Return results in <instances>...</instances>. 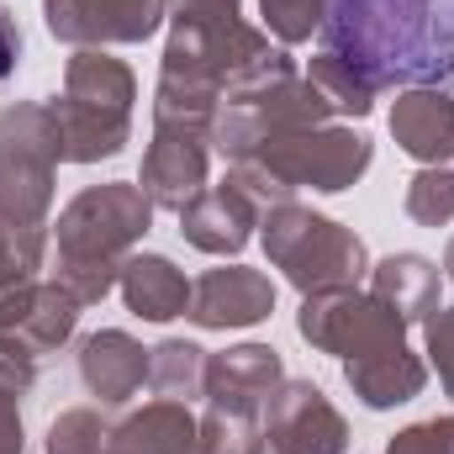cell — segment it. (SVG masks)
Wrapping results in <instances>:
<instances>
[{"label": "cell", "mask_w": 454, "mask_h": 454, "mask_svg": "<svg viewBox=\"0 0 454 454\" xmlns=\"http://www.w3.org/2000/svg\"><path fill=\"white\" fill-rule=\"evenodd\" d=\"M164 27H169V37H164L159 80H185V85H201L217 96L280 48V43H270L264 27H248L243 16H169Z\"/></svg>", "instance_id": "obj_6"}, {"label": "cell", "mask_w": 454, "mask_h": 454, "mask_svg": "<svg viewBox=\"0 0 454 454\" xmlns=\"http://www.w3.org/2000/svg\"><path fill=\"white\" fill-rule=\"evenodd\" d=\"M196 428H201V418L185 402L159 396L116 423L106 454H196Z\"/></svg>", "instance_id": "obj_19"}, {"label": "cell", "mask_w": 454, "mask_h": 454, "mask_svg": "<svg viewBox=\"0 0 454 454\" xmlns=\"http://www.w3.org/2000/svg\"><path fill=\"white\" fill-rule=\"evenodd\" d=\"M227 180L259 207V212H270V207H286V201H296V191L286 185V180H275L259 159H238V164H227Z\"/></svg>", "instance_id": "obj_29"}, {"label": "cell", "mask_w": 454, "mask_h": 454, "mask_svg": "<svg viewBox=\"0 0 454 454\" xmlns=\"http://www.w3.org/2000/svg\"><path fill=\"white\" fill-rule=\"evenodd\" d=\"M74 370H80V386L101 407H127L148 386V348L132 339L127 328H101V333L80 339Z\"/></svg>", "instance_id": "obj_14"}, {"label": "cell", "mask_w": 454, "mask_h": 454, "mask_svg": "<svg viewBox=\"0 0 454 454\" xmlns=\"http://www.w3.org/2000/svg\"><path fill=\"white\" fill-rule=\"evenodd\" d=\"M423 354H428V370L439 375L444 396H454V307H439L423 323Z\"/></svg>", "instance_id": "obj_30"}, {"label": "cell", "mask_w": 454, "mask_h": 454, "mask_svg": "<svg viewBox=\"0 0 454 454\" xmlns=\"http://www.w3.org/2000/svg\"><path fill=\"white\" fill-rule=\"evenodd\" d=\"M248 428L254 423H238V418H223L207 407V418L196 428V454H248Z\"/></svg>", "instance_id": "obj_32"}, {"label": "cell", "mask_w": 454, "mask_h": 454, "mask_svg": "<svg viewBox=\"0 0 454 454\" xmlns=\"http://www.w3.org/2000/svg\"><path fill=\"white\" fill-rule=\"evenodd\" d=\"M169 21V0H43V27L69 48L148 43Z\"/></svg>", "instance_id": "obj_10"}, {"label": "cell", "mask_w": 454, "mask_h": 454, "mask_svg": "<svg viewBox=\"0 0 454 454\" xmlns=\"http://www.w3.org/2000/svg\"><path fill=\"white\" fill-rule=\"evenodd\" d=\"M64 132V164H101L132 143L137 74L106 48H74L64 64V90L48 101Z\"/></svg>", "instance_id": "obj_3"}, {"label": "cell", "mask_w": 454, "mask_h": 454, "mask_svg": "<svg viewBox=\"0 0 454 454\" xmlns=\"http://www.w3.org/2000/svg\"><path fill=\"white\" fill-rule=\"evenodd\" d=\"M80 301L64 291V286H53L48 275H43V286H37V301H32V312H27V323L16 328L21 339L32 343L37 354H53V348H64V343L74 339V328H80Z\"/></svg>", "instance_id": "obj_22"}, {"label": "cell", "mask_w": 454, "mask_h": 454, "mask_svg": "<svg viewBox=\"0 0 454 454\" xmlns=\"http://www.w3.org/2000/svg\"><path fill=\"white\" fill-rule=\"evenodd\" d=\"M343 386H348L370 412H391V407H407L412 396H423V386H428V359L412 354L407 343L380 348V354H359V359H343Z\"/></svg>", "instance_id": "obj_17"}, {"label": "cell", "mask_w": 454, "mask_h": 454, "mask_svg": "<svg viewBox=\"0 0 454 454\" xmlns=\"http://www.w3.org/2000/svg\"><path fill=\"white\" fill-rule=\"evenodd\" d=\"M386 454H454V412L450 418H428V423H412L402 428Z\"/></svg>", "instance_id": "obj_31"}, {"label": "cell", "mask_w": 454, "mask_h": 454, "mask_svg": "<svg viewBox=\"0 0 454 454\" xmlns=\"http://www.w3.org/2000/svg\"><path fill=\"white\" fill-rule=\"evenodd\" d=\"M248 454H286V450H275V444H270L259 428H248Z\"/></svg>", "instance_id": "obj_37"}, {"label": "cell", "mask_w": 454, "mask_h": 454, "mask_svg": "<svg viewBox=\"0 0 454 454\" xmlns=\"http://www.w3.org/2000/svg\"><path fill=\"white\" fill-rule=\"evenodd\" d=\"M407 217L418 227H450L454 223V169L450 164H423L407 180Z\"/></svg>", "instance_id": "obj_26"}, {"label": "cell", "mask_w": 454, "mask_h": 454, "mask_svg": "<svg viewBox=\"0 0 454 454\" xmlns=\"http://www.w3.org/2000/svg\"><path fill=\"white\" fill-rule=\"evenodd\" d=\"M37 364H43V354L21 339V333H0V396H16L21 402L37 386Z\"/></svg>", "instance_id": "obj_28"}, {"label": "cell", "mask_w": 454, "mask_h": 454, "mask_svg": "<svg viewBox=\"0 0 454 454\" xmlns=\"http://www.w3.org/2000/svg\"><path fill=\"white\" fill-rule=\"evenodd\" d=\"M116 291H121L127 312L143 323H175L191 312V280L169 254H143V248L127 254Z\"/></svg>", "instance_id": "obj_18"}, {"label": "cell", "mask_w": 454, "mask_h": 454, "mask_svg": "<svg viewBox=\"0 0 454 454\" xmlns=\"http://www.w3.org/2000/svg\"><path fill=\"white\" fill-rule=\"evenodd\" d=\"M280 380H286V359L275 343H232L223 354H207V391L201 396L212 412L254 423Z\"/></svg>", "instance_id": "obj_12"}, {"label": "cell", "mask_w": 454, "mask_h": 454, "mask_svg": "<svg viewBox=\"0 0 454 454\" xmlns=\"http://www.w3.org/2000/svg\"><path fill=\"white\" fill-rule=\"evenodd\" d=\"M153 227V201L143 196L137 180H101L85 185L53 223V286H64L85 312L101 307L121 280L127 254H137V243Z\"/></svg>", "instance_id": "obj_2"}, {"label": "cell", "mask_w": 454, "mask_h": 454, "mask_svg": "<svg viewBox=\"0 0 454 454\" xmlns=\"http://www.w3.org/2000/svg\"><path fill=\"white\" fill-rule=\"evenodd\" d=\"M43 264H48V248H11L0 259V333H16L27 323L43 286Z\"/></svg>", "instance_id": "obj_24"}, {"label": "cell", "mask_w": 454, "mask_h": 454, "mask_svg": "<svg viewBox=\"0 0 454 454\" xmlns=\"http://www.w3.org/2000/svg\"><path fill=\"white\" fill-rule=\"evenodd\" d=\"M254 428L286 454H343L348 450L343 412L328 402V391L317 380H296V375H286L275 386V396L264 402Z\"/></svg>", "instance_id": "obj_9"}, {"label": "cell", "mask_w": 454, "mask_h": 454, "mask_svg": "<svg viewBox=\"0 0 454 454\" xmlns=\"http://www.w3.org/2000/svg\"><path fill=\"white\" fill-rule=\"evenodd\" d=\"M328 11H333V0H259L264 32H270L280 48L312 43V37L328 27Z\"/></svg>", "instance_id": "obj_27"}, {"label": "cell", "mask_w": 454, "mask_h": 454, "mask_svg": "<svg viewBox=\"0 0 454 454\" xmlns=\"http://www.w3.org/2000/svg\"><path fill=\"white\" fill-rule=\"evenodd\" d=\"M254 227H259V207L232 185H207L196 201H185V212H180V238L191 243V248H201V254H212V259H232V254H243L248 248V238H254Z\"/></svg>", "instance_id": "obj_15"}, {"label": "cell", "mask_w": 454, "mask_h": 454, "mask_svg": "<svg viewBox=\"0 0 454 454\" xmlns=\"http://www.w3.org/2000/svg\"><path fill=\"white\" fill-rule=\"evenodd\" d=\"M169 16H243V0H169Z\"/></svg>", "instance_id": "obj_35"}, {"label": "cell", "mask_w": 454, "mask_h": 454, "mask_svg": "<svg viewBox=\"0 0 454 454\" xmlns=\"http://www.w3.org/2000/svg\"><path fill=\"white\" fill-rule=\"evenodd\" d=\"M259 243H264V259L301 291V296H317V291H354L370 280V248L354 227L333 223L301 201H286V207H270L259 212Z\"/></svg>", "instance_id": "obj_5"}, {"label": "cell", "mask_w": 454, "mask_h": 454, "mask_svg": "<svg viewBox=\"0 0 454 454\" xmlns=\"http://www.w3.org/2000/svg\"><path fill=\"white\" fill-rule=\"evenodd\" d=\"M370 291L386 301V307H396L412 328L418 323H428L444 301H439V291H444V270L428 259V254H386L380 264H370Z\"/></svg>", "instance_id": "obj_20"}, {"label": "cell", "mask_w": 454, "mask_h": 454, "mask_svg": "<svg viewBox=\"0 0 454 454\" xmlns=\"http://www.w3.org/2000/svg\"><path fill=\"white\" fill-rule=\"evenodd\" d=\"M248 159H259L275 180H286L291 191H317V196H339L348 185H359L375 164V143L343 121L323 127H296L280 137H264Z\"/></svg>", "instance_id": "obj_7"}, {"label": "cell", "mask_w": 454, "mask_h": 454, "mask_svg": "<svg viewBox=\"0 0 454 454\" xmlns=\"http://www.w3.org/2000/svg\"><path fill=\"white\" fill-rule=\"evenodd\" d=\"M212 143L207 132H191V127H153L148 148H143V169H137V185L143 196L153 201V212H185V201H196L212 180Z\"/></svg>", "instance_id": "obj_11"}, {"label": "cell", "mask_w": 454, "mask_h": 454, "mask_svg": "<svg viewBox=\"0 0 454 454\" xmlns=\"http://www.w3.org/2000/svg\"><path fill=\"white\" fill-rule=\"evenodd\" d=\"M0 454H27V428H21L16 396H0Z\"/></svg>", "instance_id": "obj_34"}, {"label": "cell", "mask_w": 454, "mask_h": 454, "mask_svg": "<svg viewBox=\"0 0 454 454\" xmlns=\"http://www.w3.org/2000/svg\"><path fill=\"white\" fill-rule=\"evenodd\" d=\"M444 280H454V238H450V248H444Z\"/></svg>", "instance_id": "obj_38"}, {"label": "cell", "mask_w": 454, "mask_h": 454, "mask_svg": "<svg viewBox=\"0 0 454 454\" xmlns=\"http://www.w3.org/2000/svg\"><path fill=\"white\" fill-rule=\"evenodd\" d=\"M53 238H27V232H11V227L0 223V259L11 254V248H48Z\"/></svg>", "instance_id": "obj_36"}, {"label": "cell", "mask_w": 454, "mask_h": 454, "mask_svg": "<svg viewBox=\"0 0 454 454\" xmlns=\"http://www.w3.org/2000/svg\"><path fill=\"white\" fill-rule=\"evenodd\" d=\"M148 386L164 402H196L207 391V348L191 339H164L148 348Z\"/></svg>", "instance_id": "obj_21"}, {"label": "cell", "mask_w": 454, "mask_h": 454, "mask_svg": "<svg viewBox=\"0 0 454 454\" xmlns=\"http://www.w3.org/2000/svg\"><path fill=\"white\" fill-rule=\"evenodd\" d=\"M391 137L418 164H450L454 159V96L444 85H407L391 106Z\"/></svg>", "instance_id": "obj_16"}, {"label": "cell", "mask_w": 454, "mask_h": 454, "mask_svg": "<svg viewBox=\"0 0 454 454\" xmlns=\"http://www.w3.org/2000/svg\"><path fill=\"white\" fill-rule=\"evenodd\" d=\"M16 69H21V27H16L11 5L0 0V85L16 80Z\"/></svg>", "instance_id": "obj_33"}, {"label": "cell", "mask_w": 454, "mask_h": 454, "mask_svg": "<svg viewBox=\"0 0 454 454\" xmlns=\"http://www.w3.org/2000/svg\"><path fill=\"white\" fill-rule=\"evenodd\" d=\"M275 312V280L248 264H217L201 280H191V323L207 333L227 328H259Z\"/></svg>", "instance_id": "obj_13"}, {"label": "cell", "mask_w": 454, "mask_h": 454, "mask_svg": "<svg viewBox=\"0 0 454 454\" xmlns=\"http://www.w3.org/2000/svg\"><path fill=\"white\" fill-rule=\"evenodd\" d=\"M64 164V132L48 101L0 106V223L27 238H53V180Z\"/></svg>", "instance_id": "obj_4"}, {"label": "cell", "mask_w": 454, "mask_h": 454, "mask_svg": "<svg viewBox=\"0 0 454 454\" xmlns=\"http://www.w3.org/2000/svg\"><path fill=\"white\" fill-rule=\"evenodd\" d=\"M323 48L386 85H444L454 74V0H333Z\"/></svg>", "instance_id": "obj_1"}, {"label": "cell", "mask_w": 454, "mask_h": 454, "mask_svg": "<svg viewBox=\"0 0 454 454\" xmlns=\"http://www.w3.org/2000/svg\"><path fill=\"white\" fill-rule=\"evenodd\" d=\"M307 80L328 96V106L339 116H370L375 112V101H380V90L364 80V69H354L348 59H339V53H312V64H307Z\"/></svg>", "instance_id": "obj_23"}, {"label": "cell", "mask_w": 454, "mask_h": 454, "mask_svg": "<svg viewBox=\"0 0 454 454\" xmlns=\"http://www.w3.org/2000/svg\"><path fill=\"white\" fill-rule=\"evenodd\" d=\"M296 333L312 343L317 354H333V359H359V354H380V348H396L407 343L412 323L386 307L375 291H317V296H301V312H296Z\"/></svg>", "instance_id": "obj_8"}, {"label": "cell", "mask_w": 454, "mask_h": 454, "mask_svg": "<svg viewBox=\"0 0 454 454\" xmlns=\"http://www.w3.org/2000/svg\"><path fill=\"white\" fill-rule=\"evenodd\" d=\"M112 428L101 407H69L48 423V439H43V454H106L112 444Z\"/></svg>", "instance_id": "obj_25"}]
</instances>
